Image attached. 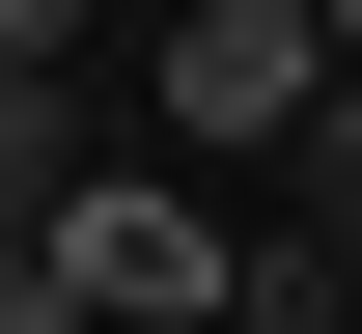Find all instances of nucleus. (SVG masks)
Instances as JSON below:
<instances>
[{"mask_svg": "<svg viewBox=\"0 0 362 334\" xmlns=\"http://www.w3.org/2000/svg\"><path fill=\"white\" fill-rule=\"evenodd\" d=\"M139 84H168V140L279 167V140L334 112V56H307V0H168V28H139Z\"/></svg>", "mask_w": 362, "mask_h": 334, "instance_id": "f03ea898", "label": "nucleus"}, {"mask_svg": "<svg viewBox=\"0 0 362 334\" xmlns=\"http://www.w3.org/2000/svg\"><path fill=\"white\" fill-rule=\"evenodd\" d=\"M28 306H56V334H223V223H195L168 167H84V195L28 223Z\"/></svg>", "mask_w": 362, "mask_h": 334, "instance_id": "f257e3e1", "label": "nucleus"}, {"mask_svg": "<svg viewBox=\"0 0 362 334\" xmlns=\"http://www.w3.org/2000/svg\"><path fill=\"white\" fill-rule=\"evenodd\" d=\"M84 167H112V140H84V84H0V251H28V223H56Z\"/></svg>", "mask_w": 362, "mask_h": 334, "instance_id": "7ed1b4c3", "label": "nucleus"}, {"mask_svg": "<svg viewBox=\"0 0 362 334\" xmlns=\"http://www.w3.org/2000/svg\"><path fill=\"white\" fill-rule=\"evenodd\" d=\"M307 56H334V84H362V0H307Z\"/></svg>", "mask_w": 362, "mask_h": 334, "instance_id": "423d86ee", "label": "nucleus"}, {"mask_svg": "<svg viewBox=\"0 0 362 334\" xmlns=\"http://www.w3.org/2000/svg\"><path fill=\"white\" fill-rule=\"evenodd\" d=\"M84 28L112 0H0V84H84Z\"/></svg>", "mask_w": 362, "mask_h": 334, "instance_id": "39448f33", "label": "nucleus"}, {"mask_svg": "<svg viewBox=\"0 0 362 334\" xmlns=\"http://www.w3.org/2000/svg\"><path fill=\"white\" fill-rule=\"evenodd\" d=\"M279 223H307V251H334V279H362V84L307 112V140H279Z\"/></svg>", "mask_w": 362, "mask_h": 334, "instance_id": "20e7f679", "label": "nucleus"}, {"mask_svg": "<svg viewBox=\"0 0 362 334\" xmlns=\"http://www.w3.org/2000/svg\"><path fill=\"white\" fill-rule=\"evenodd\" d=\"M139 28H168V0H139Z\"/></svg>", "mask_w": 362, "mask_h": 334, "instance_id": "0eeeda50", "label": "nucleus"}]
</instances>
